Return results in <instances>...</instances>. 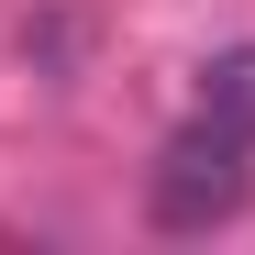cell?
<instances>
[{
	"mask_svg": "<svg viewBox=\"0 0 255 255\" xmlns=\"http://www.w3.org/2000/svg\"><path fill=\"white\" fill-rule=\"evenodd\" d=\"M255 144L222 133V122H189L178 144L155 155V178H144V211H155V233H211V222H233V211L255 200Z\"/></svg>",
	"mask_w": 255,
	"mask_h": 255,
	"instance_id": "obj_1",
	"label": "cell"
},
{
	"mask_svg": "<svg viewBox=\"0 0 255 255\" xmlns=\"http://www.w3.org/2000/svg\"><path fill=\"white\" fill-rule=\"evenodd\" d=\"M200 122H222V133L255 144V45H233V56L200 67Z\"/></svg>",
	"mask_w": 255,
	"mask_h": 255,
	"instance_id": "obj_2",
	"label": "cell"
}]
</instances>
